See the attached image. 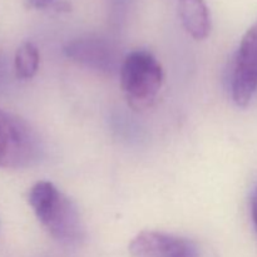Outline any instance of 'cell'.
Here are the masks:
<instances>
[{"label": "cell", "mask_w": 257, "mask_h": 257, "mask_svg": "<svg viewBox=\"0 0 257 257\" xmlns=\"http://www.w3.org/2000/svg\"><path fill=\"white\" fill-rule=\"evenodd\" d=\"M68 58L100 72H112L117 65V55L109 43L99 37L77 38L64 47Z\"/></svg>", "instance_id": "obj_6"}, {"label": "cell", "mask_w": 257, "mask_h": 257, "mask_svg": "<svg viewBox=\"0 0 257 257\" xmlns=\"http://www.w3.org/2000/svg\"><path fill=\"white\" fill-rule=\"evenodd\" d=\"M4 75H5V64H4V59H3L2 54H0V83H2V80L4 79Z\"/></svg>", "instance_id": "obj_11"}, {"label": "cell", "mask_w": 257, "mask_h": 257, "mask_svg": "<svg viewBox=\"0 0 257 257\" xmlns=\"http://www.w3.org/2000/svg\"><path fill=\"white\" fill-rule=\"evenodd\" d=\"M163 78L162 65L147 50L132 52L120 65V85L135 108L152 104L162 87Z\"/></svg>", "instance_id": "obj_3"}, {"label": "cell", "mask_w": 257, "mask_h": 257, "mask_svg": "<svg viewBox=\"0 0 257 257\" xmlns=\"http://www.w3.org/2000/svg\"><path fill=\"white\" fill-rule=\"evenodd\" d=\"M39 50L32 42H25L15 52L14 70L17 78L29 80L39 69Z\"/></svg>", "instance_id": "obj_8"}, {"label": "cell", "mask_w": 257, "mask_h": 257, "mask_svg": "<svg viewBox=\"0 0 257 257\" xmlns=\"http://www.w3.org/2000/svg\"><path fill=\"white\" fill-rule=\"evenodd\" d=\"M42 153V141L34 128L23 118L0 108V168L32 167Z\"/></svg>", "instance_id": "obj_2"}, {"label": "cell", "mask_w": 257, "mask_h": 257, "mask_svg": "<svg viewBox=\"0 0 257 257\" xmlns=\"http://www.w3.org/2000/svg\"><path fill=\"white\" fill-rule=\"evenodd\" d=\"M28 4L35 9H44V8L49 7L54 0H27Z\"/></svg>", "instance_id": "obj_9"}, {"label": "cell", "mask_w": 257, "mask_h": 257, "mask_svg": "<svg viewBox=\"0 0 257 257\" xmlns=\"http://www.w3.org/2000/svg\"><path fill=\"white\" fill-rule=\"evenodd\" d=\"M128 248L132 257H198L193 241L160 231H142Z\"/></svg>", "instance_id": "obj_5"}, {"label": "cell", "mask_w": 257, "mask_h": 257, "mask_svg": "<svg viewBox=\"0 0 257 257\" xmlns=\"http://www.w3.org/2000/svg\"><path fill=\"white\" fill-rule=\"evenodd\" d=\"M28 202L38 221L58 242L77 245L84 240L85 227L79 208L49 181H39L30 188Z\"/></svg>", "instance_id": "obj_1"}, {"label": "cell", "mask_w": 257, "mask_h": 257, "mask_svg": "<svg viewBox=\"0 0 257 257\" xmlns=\"http://www.w3.org/2000/svg\"><path fill=\"white\" fill-rule=\"evenodd\" d=\"M178 12L186 32L203 40L211 32V15L205 0H178Z\"/></svg>", "instance_id": "obj_7"}, {"label": "cell", "mask_w": 257, "mask_h": 257, "mask_svg": "<svg viewBox=\"0 0 257 257\" xmlns=\"http://www.w3.org/2000/svg\"><path fill=\"white\" fill-rule=\"evenodd\" d=\"M231 92L238 107L250 104L257 92V20L245 33L236 53Z\"/></svg>", "instance_id": "obj_4"}, {"label": "cell", "mask_w": 257, "mask_h": 257, "mask_svg": "<svg viewBox=\"0 0 257 257\" xmlns=\"http://www.w3.org/2000/svg\"><path fill=\"white\" fill-rule=\"evenodd\" d=\"M251 212H252L253 225H255V228L257 231V186H256L255 191H253L252 201H251Z\"/></svg>", "instance_id": "obj_10"}]
</instances>
